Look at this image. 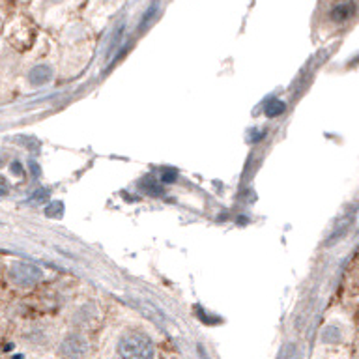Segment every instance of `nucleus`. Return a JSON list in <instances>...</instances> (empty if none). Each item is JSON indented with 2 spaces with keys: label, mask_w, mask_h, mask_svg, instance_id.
I'll return each mask as SVG.
<instances>
[{
  "label": "nucleus",
  "mask_w": 359,
  "mask_h": 359,
  "mask_svg": "<svg viewBox=\"0 0 359 359\" xmlns=\"http://www.w3.org/2000/svg\"><path fill=\"white\" fill-rule=\"evenodd\" d=\"M120 353L123 358H154V344L150 337L142 333H129L120 342Z\"/></svg>",
  "instance_id": "obj_1"
},
{
  "label": "nucleus",
  "mask_w": 359,
  "mask_h": 359,
  "mask_svg": "<svg viewBox=\"0 0 359 359\" xmlns=\"http://www.w3.org/2000/svg\"><path fill=\"white\" fill-rule=\"evenodd\" d=\"M41 277H43V271H41L38 266H34V264L15 262L10 268V279L13 280L15 285H34V283L41 280Z\"/></svg>",
  "instance_id": "obj_2"
},
{
  "label": "nucleus",
  "mask_w": 359,
  "mask_h": 359,
  "mask_svg": "<svg viewBox=\"0 0 359 359\" xmlns=\"http://www.w3.org/2000/svg\"><path fill=\"white\" fill-rule=\"evenodd\" d=\"M53 79V69L49 66H43V64H39V66L32 67L30 73H28V81L32 86H43Z\"/></svg>",
  "instance_id": "obj_3"
},
{
  "label": "nucleus",
  "mask_w": 359,
  "mask_h": 359,
  "mask_svg": "<svg viewBox=\"0 0 359 359\" xmlns=\"http://www.w3.org/2000/svg\"><path fill=\"white\" fill-rule=\"evenodd\" d=\"M353 11H355V6H353V2L339 4V6H335L333 10H331V19H333V21H337V22L346 21L348 17L353 15Z\"/></svg>",
  "instance_id": "obj_4"
},
{
  "label": "nucleus",
  "mask_w": 359,
  "mask_h": 359,
  "mask_svg": "<svg viewBox=\"0 0 359 359\" xmlns=\"http://www.w3.org/2000/svg\"><path fill=\"white\" fill-rule=\"evenodd\" d=\"M286 109L285 101L280 100H271L266 103V109H264V112H266V116L268 118H275L279 116V114H283Z\"/></svg>",
  "instance_id": "obj_5"
},
{
  "label": "nucleus",
  "mask_w": 359,
  "mask_h": 359,
  "mask_svg": "<svg viewBox=\"0 0 359 359\" xmlns=\"http://www.w3.org/2000/svg\"><path fill=\"white\" fill-rule=\"evenodd\" d=\"M64 352L69 353V355H83V353L86 352V344H84V342H77V339H75V344H73V341L69 339V341L64 344Z\"/></svg>",
  "instance_id": "obj_6"
},
{
  "label": "nucleus",
  "mask_w": 359,
  "mask_h": 359,
  "mask_svg": "<svg viewBox=\"0 0 359 359\" xmlns=\"http://www.w3.org/2000/svg\"><path fill=\"white\" fill-rule=\"evenodd\" d=\"M140 189L146 191V193H150V195H154V196H159L163 193L161 185L157 184L156 180H151V178H146L144 182H140Z\"/></svg>",
  "instance_id": "obj_7"
},
{
  "label": "nucleus",
  "mask_w": 359,
  "mask_h": 359,
  "mask_svg": "<svg viewBox=\"0 0 359 359\" xmlns=\"http://www.w3.org/2000/svg\"><path fill=\"white\" fill-rule=\"evenodd\" d=\"M176 178H178V172H176L174 168H165V170L161 172V180L165 182V184H172Z\"/></svg>",
  "instance_id": "obj_8"
},
{
  "label": "nucleus",
  "mask_w": 359,
  "mask_h": 359,
  "mask_svg": "<svg viewBox=\"0 0 359 359\" xmlns=\"http://www.w3.org/2000/svg\"><path fill=\"white\" fill-rule=\"evenodd\" d=\"M45 213H47L49 217H58L62 213V202H53V204L45 210Z\"/></svg>",
  "instance_id": "obj_9"
},
{
  "label": "nucleus",
  "mask_w": 359,
  "mask_h": 359,
  "mask_svg": "<svg viewBox=\"0 0 359 359\" xmlns=\"http://www.w3.org/2000/svg\"><path fill=\"white\" fill-rule=\"evenodd\" d=\"M324 341H327V342L339 341V331L333 330V327H327V330L324 331Z\"/></svg>",
  "instance_id": "obj_10"
},
{
  "label": "nucleus",
  "mask_w": 359,
  "mask_h": 359,
  "mask_svg": "<svg viewBox=\"0 0 359 359\" xmlns=\"http://www.w3.org/2000/svg\"><path fill=\"white\" fill-rule=\"evenodd\" d=\"M11 172H15L17 176H21L22 168H21V165H19V161H15L13 165H11Z\"/></svg>",
  "instance_id": "obj_11"
},
{
  "label": "nucleus",
  "mask_w": 359,
  "mask_h": 359,
  "mask_svg": "<svg viewBox=\"0 0 359 359\" xmlns=\"http://www.w3.org/2000/svg\"><path fill=\"white\" fill-rule=\"evenodd\" d=\"M8 193V184H6V180L0 176V195H6Z\"/></svg>",
  "instance_id": "obj_12"
},
{
  "label": "nucleus",
  "mask_w": 359,
  "mask_h": 359,
  "mask_svg": "<svg viewBox=\"0 0 359 359\" xmlns=\"http://www.w3.org/2000/svg\"><path fill=\"white\" fill-rule=\"evenodd\" d=\"M0 163H2V159H0Z\"/></svg>",
  "instance_id": "obj_13"
}]
</instances>
